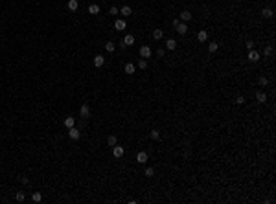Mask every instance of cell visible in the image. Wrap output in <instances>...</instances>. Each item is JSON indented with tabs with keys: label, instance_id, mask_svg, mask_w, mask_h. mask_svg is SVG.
<instances>
[{
	"label": "cell",
	"instance_id": "obj_10",
	"mask_svg": "<svg viewBox=\"0 0 276 204\" xmlns=\"http://www.w3.org/2000/svg\"><path fill=\"white\" fill-rule=\"evenodd\" d=\"M136 162H138V164H145V162H147V153H145V151H140L138 155H136Z\"/></svg>",
	"mask_w": 276,
	"mask_h": 204
},
{
	"label": "cell",
	"instance_id": "obj_17",
	"mask_svg": "<svg viewBox=\"0 0 276 204\" xmlns=\"http://www.w3.org/2000/svg\"><path fill=\"white\" fill-rule=\"evenodd\" d=\"M131 13H133V9L129 6H123L122 9H120V15H123V17H131Z\"/></svg>",
	"mask_w": 276,
	"mask_h": 204
},
{
	"label": "cell",
	"instance_id": "obj_2",
	"mask_svg": "<svg viewBox=\"0 0 276 204\" xmlns=\"http://www.w3.org/2000/svg\"><path fill=\"white\" fill-rule=\"evenodd\" d=\"M133 44H134V35H125L123 41L120 42V46H122V48H127V46H133Z\"/></svg>",
	"mask_w": 276,
	"mask_h": 204
},
{
	"label": "cell",
	"instance_id": "obj_29",
	"mask_svg": "<svg viewBox=\"0 0 276 204\" xmlns=\"http://www.w3.org/2000/svg\"><path fill=\"white\" fill-rule=\"evenodd\" d=\"M258 83H260V85H262V87H267V85H269V79H267V77H265V76H262V77H260V79H258Z\"/></svg>",
	"mask_w": 276,
	"mask_h": 204
},
{
	"label": "cell",
	"instance_id": "obj_1",
	"mask_svg": "<svg viewBox=\"0 0 276 204\" xmlns=\"http://www.w3.org/2000/svg\"><path fill=\"white\" fill-rule=\"evenodd\" d=\"M151 53L153 52H151V48H149L147 44L140 46V57H142V59H149V57H151Z\"/></svg>",
	"mask_w": 276,
	"mask_h": 204
},
{
	"label": "cell",
	"instance_id": "obj_8",
	"mask_svg": "<svg viewBox=\"0 0 276 204\" xmlns=\"http://www.w3.org/2000/svg\"><path fill=\"white\" fill-rule=\"evenodd\" d=\"M79 112H81V118H88V116H90V107H88V103H83L81 108H79Z\"/></svg>",
	"mask_w": 276,
	"mask_h": 204
},
{
	"label": "cell",
	"instance_id": "obj_16",
	"mask_svg": "<svg viewBox=\"0 0 276 204\" xmlns=\"http://www.w3.org/2000/svg\"><path fill=\"white\" fill-rule=\"evenodd\" d=\"M64 125H66L68 129H70V127H74V125H76V118L66 116V118H64Z\"/></svg>",
	"mask_w": 276,
	"mask_h": 204
},
{
	"label": "cell",
	"instance_id": "obj_20",
	"mask_svg": "<svg viewBox=\"0 0 276 204\" xmlns=\"http://www.w3.org/2000/svg\"><path fill=\"white\" fill-rule=\"evenodd\" d=\"M77 8H79V2H77V0H68V9H70V11H76Z\"/></svg>",
	"mask_w": 276,
	"mask_h": 204
},
{
	"label": "cell",
	"instance_id": "obj_22",
	"mask_svg": "<svg viewBox=\"0 0 276 204\" xmlns=\"http://www.w3.org/2000/svg\"><path fill=\"white\" fill-rule=\"evenodd\" d=\"M105 50H107V52H109V53H112V52H114V50H116V44H114V42H110V41H109L107 44H105Z\"/></svg>",
	"mask_w": 276,
	"mask_h": 204
},
{
	"label": "cell",
	"instance_id": "obj_35",
	"mask_svg": "<svg viewBox=\"0 0 276 204\" xmlns=\"http://www.w3.org/2000/svg\"><path fill=\"white\" fill-rule=\"evenodd\" d=\"M110 15H118V8H110Z\"/></svg>",
	"mask_w": 276,
	"mask_h": 204
},
{
	"label": "cell",
	"instance_id": "obj_34",
	"mask_svg": "<svg viewBox=\"0 0 276 204\" xmlns=\"http://www.w3.org/2000/svg\"><path fill=\"white\" fill-rule=\"evenodd\" d=\"M254 46H256L254 41H247V50H254Z\"/></svg>",
	"mask_w": 276,
	"mask_h": 204
},
{
	"label": "cell",
	"instance_id": "obj_31",
	"mask_svg": "<svg viewBox=\"0 0 276 204\" xmlns=\"http://www.w3.org/2000/svg\"><path fill=\"white\" fill-rule=\"evenodd\" d=\"M145 177H155V169L153 167H145Z\"/></svg>",
	"mask_w": 276,
	"mask_h": 204
},
{
	"label": "cell",
	"instance_id": "obj_27",
	"mask_svg": "<svg viewBox=\"0 0 276 204\" xmlns=\"http://www.w3.org/2000/svg\"><path fill=\"white\" fill-rule=\"evenodd\" d=\"M273 52H274V50H273V46H265V50H263V55H265V57H269V55H273Z\"/></svg>",
	"mask_w": 276,
	"mask_h": 204
},
{
	"label": "cell",
	"instance_id": "obj_36",
	"mask_svg": "<svg viewBox=\"0 0 276 204\" xmlns=\"http://www.w3.org/2000/svg\"><path fill=\"white\" fill-rule=\"evenodd\" d=\"M21 182H22V184H28L29 180H28V177H21Z\"/></svg>",
	"mask_w": 276,
	"mask_h": 204
},
{
	"label": "cell",
	"instance_id": "obj_12",
	"mask_svg": "<svg viewBox=\"0 0 276 204\" xmlns=\"http://www.w3.org/2000/svg\"><path fill=\"white\" fill-rule=\"evenodd\" d=\"M256 99H258L260 103H265V101H267V94H265L263 90H258V92H256Z\"/></svg>",
	"mask_w": 276,
	"mask_h": 204
},
{
	"label": "cell",
	"instance_id": "obj_11",
	"mask_svg": "<svg viewBox=\"0 0 276 204\" xmlns=\"http://www.w3.org/2000/svg\"><path fill=\"white\" fill-rule=\"evenodd\" d=\"M180 20H182V22H190V20H192V13H190L188 9H184V11L180 13Z\"/></svg>",
	"mask_w": 276,
	"mask_h": 204
},
{
	"label": "cell",
	"instance_id": "obj_9",
	"mask_svg": "<svg viewBox=\"0 0 276 204\" xmlns=\"http://www.w3.org/2000/svg\"><path fill=\"white\" fill-rule=\"evenodd\" d=\"M197 41L199 42H206L208 41V31L206 29H201V31L197 33Z\"/></svg>",
	"mask_w": 276,
	"mask_h": 204
},
{
	"label": "cell",
	"instance_id": "obj_13",
	"mask_svg": "<svg viewBox=\"0 0 276 204\" xmlns=\"http://www.w3.org/2000/svg\"><path fill=\"white\" fill-rule=\"evenodd\" d=\"M273 15H274V11L271 8H263V11H262V17L263 18H273Z\"/></svg>",
	"mask_w": 276,
	"mask_h": 204
},
{
	"label": "cell",
	"instance_id": "obj_26",
	"mask_svg": "<svg viewBox=\"0 0 276 204\" xmlns=\"http://www.w3.org/2000/svg\"><path fill=\"white\" fill-rule=\"evenodd\" d=\"M149 136H151L153 140H158V138H160V131H157V129H153V131L149 132Z\"/></svg>",
	"mask_w": 276,
	"mask_h": 204
},
{
	"label": "cell",
	"instance_id": "obj_14",
	"mask_svg": "<svg viewBox=\"0 0 276 204\" xmlns=\"http://www.w3.org/2000/svg\"><path fill=\"white\" fill-rule=\"evenodd\" d=\"M123 70H125V74H134V72H136V66H134L133 63H127L123 66Z\"/></svg>",
	"mask_w": 276,
	"mask_h": 204
},
{
	"label": "cell",
	"instance_id": "obj_15",
	"mask_svg": "<svg viewBox=\"0 0 276 204\" xmlns=\"http://www.w3.org/2000/svg\"><path fill=\"white\" fill-rule=\"evenodd\" d=\"M103 63H105V59H103V55H96V57H94V66L101 68V66H103Z\"/></svg>",
	"mask_w": 276,
	"mask_h": 204
},
{
	"label": "cell",
	"instance_id": "obj_6",
	"mask_svg": "<svg viewBox=\"0 0 276 204\" xmlns=\"http://www.w3.org/2000/svg\"><path fill=\"white\" fill-rule=\"evenodd\" d=\"M125 28H127V24H125L123 18H116V22H114V29H116V31H123Z\"/></svg>",
	"mask_w": 276,
	"mask_h": 204
},
{
	"label": "cell",
	"instance_id": "obj_23",
	"mask_svg": "<svg viewBox=\"0 0 276 204\" xmlns=\"http://www.w3.org/2000/svg\"><path fill=\"white\" fill-rule=\"evenodd\" d=\"M217 50H219V44H217V42H210V44H208V52H210V53L217 52Z\"/></svg>",
	"mask_w": 276,
	"mask_h": 204
},
{
	"label": "cell",
	"instance_id": "obj_28",
	"mask_svg": "<svg viewBox=\"0 0 276 204\" xmlns=\"http://www.w3.org/2000/svg\"><path fill=\"white\" fill-rule=\"evenodd\" d=\"M138 68H140V70H145V68H147V61H145V59H140V61H138Z\"/></svg>",
	"mask_w": 276,
	"mask_h": 204
},
{
	"label": "cell",
	"instance_id": "obj_18",
	"mask_svg": "<svg viewBox=\"0 0 276 204\" xmlns=\"http://www.w3.org/2000/svg\"><path fill=\"white\" fill-rule=\"evenodd\" d=\"M166 48H168V50H175V48H177V41H175V39H168V41H166Z\"/></svg>",
	"mask_w": 276,
	"mask_h": 204
},
{
	"label": "cell",
	"instance_id": "obj_5",
	"mask_svg": "<svg viewBox=\"0 0 276 204\" xmlns=\"http://www.w3.org/2000/svg\"><path fill=\"white\" fill-rule=\"evenodd\" d=\"M247 59L250 63H258L260 61V53L256 52V50H249V55H247Z\"/></svg>",
	"mask_w": 276,
	"mask_h": 204
},
{
	"label": "cell",
	"instance_id": "obj_4",
	"mask_svg": "<svg viewBox=\"0 0 276 204\" xmlns=\"http://www.w3.org/2000/svg\"><path fill=\"white\" fill-rule=\"evenodd\" d=\"M175 29H177V33H179V35H186V33H188V26H186V22H179L177 26H175Z\"/></svg>",
	"mask_w": 276,
	"mask_h": 204
},
{
	"label": "cell",
	"instance_id": "obj_33",
	"mask_svg": "<svg viewBox=\"0 0 276 204\" xmlns=\"http://www.w3.org/2000/svg\"><path fill=\"white\" fill-rule=\"evenodd\" d=\"M236 103H238V105H243V103H245V98H243V96H238V98H236Z\"/></svg>",
	"mask_w": 276,
	"mask_h": 204
},
{
	"label": "cell",
	"instance_id": "obj_21",
	"mask_svg": "<svg viewBox=\"0 0 276 204\" xmlns=\"http://www.w3.org/2000/svg\"><path fill=\"white\" fill-rule=\"evenodd\" d=\"M162 37H164V31H162V29H153V39H155V41H160Z\"/></svg>",
	"mask_w": 276,
	"mask_h": 204
},
{
	"label": "cell",
	"instance_id": "obj_19",
	"mask_svg": "<svg viewBox=\"0 0 276 204\" xmlns=\"http://www.w3.org/2000/svg\"><path fill=\"white\" fill-rule=\"evenodd\" d=\"M88 13L90 15H98L99 13V6H98V4H90V6H88Z\"/></svg>",
	"mask_w": 276,
	"mask_h": 204
},
{
	"label": "cell",
	"instance_id": "obj_7",
	"mask_svg": "<svg viewBox=\"0 0 276 204\" xmlns=\"http://www.w3.org/2000/svg\"><path fill=\"white\" fill-rule=\"evenodd\" d=\"M123 153H125V149H123V147H120L118 143H116V145H112V155L116 156V158H122V156H123Z\"/></svg>",
	"mask_w": 276,
	"mask_h": 204
},
{
	"label": "cell",
	"instance_id": "obj_24",
	"mask_svg": "<svg viewBox=\"0 0 276 204\" xmlns=\"http://www.w3.org/2000/svg\"><path fill=\"white\" fill-rule=\"evenodd\" d=\"M32 201H33V202H41V201H42V193L35 191L33 195H32Z\"/></svg>",
	"mask_w": 276,
	"mask_h": 204
},
{
	"label": "cell",
	"instance_id": "obj_32",
	"mask_svg": "<svg viewBox=\"0 0 276 204\" xmlns=\"http://www.w3.org/2000/svg\"><path fill=\"white\" fill-rule=\"evenodd\" d=\"M157 55H158L160 59H162V57L166 55V50H164V48H158V50H157Z\"/></svg>",
	"mask_w": 276,
	"mask_h": 204
},
{
	"label": "cell",
	"instance_id": "obj_3",
	"mask_svg": "<svg viewBox=\"0 0 276 204\" xmlns=\"http://www.w3.org/2000/svg\"><path fill=\"white\" fill-rule=\"evenodd\" d=\"M79 136H81V132H79L76 127H70L68 129V138H70V140H79Z\"/></svg>",
	"mask_w": 276,
	"mask_h": 204
},
{
	"label": "cell",
	"instance_id": "obj_30",
	"mask_svg": "<svg viewBox=\"0 0 276 204\" xmlns=\"http://www.w3.org/2000/svg\"><path fill=\"white\" fill-rule=\"evenodd\" d=\"M107 143H109V145H116V143H118L116 136H109V138H107Z\"/></svg>",
	"mask_w": 276,
	"mask_h": 204
},
{
	"label": "cell",
	"instance_id": "obj_25",
	"mask_svg": "<svg viewBox=\"0 0 276 204\" xmlns=\"http://www.w3.org/2000/svg\"><path fill=\"white\" fill-rule=\"evenodd\" d=\"M24 199H26L24 191H17V195H15V201H17V202H24Z\"/></svg>",
	"mask_w": 276,
	"mask_h": 204
}]
</instances>
